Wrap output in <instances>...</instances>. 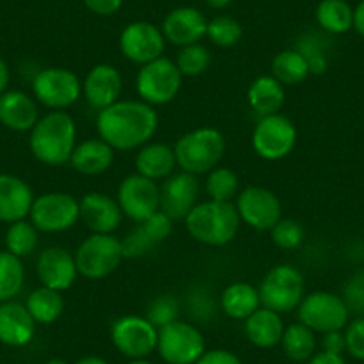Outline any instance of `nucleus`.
<instances>
[{"instance_id":"1","label":"nucleus","mask_w":364,"mask_h":364,"mask_svg":"<svg viewBox=\"0 0 364 364\" xmlns=\"http://www.w3.org/2000/svg\"><path fill=\"white\" fill-rule=\"evenodd\" d=\"M157 127L159 117L156 107L143 100H118L97 114L99 138L122 152L138 150L152 141Z\"/></svg>"},{"instance_id":"2","label":"nucleus","mask_w":364,"mask_h":364,"mask_svg":"<svg viewBox=\"0 0 364 364\" xmlns=\"http://www.w3.org/2000/svg\"><path fill=\"white\" fill-rule=\"evenodd\" d=\"M75 145L77 124L66 111H50L40 117L29 136L31 154L47 166L68 164Z\"/></svg>"},{"instance_id":"3","label":"nucleus","mask_w":364,"mask_h":364,"mask_svg":"<svg viewBox=\"0 0 364 364\" xmlns=\"http://www.w3.org/2000/svg\"><path fill=\"white\" fill-rule=\"evenodd\" d=\"M188 234L197 243L208 247H225L240 232L241 218L234 202H198L184 218Z\"/></svg>"},{"instance_id":"4","label":"nucleus","mask_w":364,"mask_h":364,"mask_svg":"<svg viewBox=\"0 0 364 364\" xmlns=\"http://www.w3.org/2000/svg\"><path fill=\"white\" fill-rule=\"evenodd\" d=\"M227 143L222 131L215 127H197L182 134L173 145L177 166L191 175L209 173L220 166Z\"/></svg>"},{"instance_id":"5","label":"nucleus","mask_w":364,"mask_h":364,"mask_svg":"<svg viewBox=\"0 0 364 364\" xmlns=\"http://www.w3.org/2000/svg\"><path fill=\"white\" fill-rule=\"evenodd\" d=\"M261 306L279 314L299 309L306 296V281L296 266L277 264L268 269L259 286Z\"/></svg>"},{"instance_id":"6","label":"nucleus","mask_w":364,"mask_h":364,"mask_svg":"<svg viewBox=\"0 0 364 364\" xmlns=\"http://www.w3.org/2000/svg\"><path fill=\"white\" fill-rule=\"evenodd\" d=\"M75 262L79 275L90 281L109 277L124 261L122 240L114 234L91 232L75 250Z\"/></svg>"},{"instance_id":"7","label":"nucleus","mask_w":364,"mask_h":364,"mask_svg":"<svg viewBox=\"0 0 364 364\" xmlns=\"http://www.w3.org/2000/svg\"><path fill=\"white\" fill-rule=\"evenodd\" d=\"M33 97L50 111H66L82 97V80L72 70L47 66L34 73Z\"/></svg>"},{"instance_id":"8","label":"nucleus","mask_w":364,"mask_h":364,"mask_svg":"<svg viewBox=\"0 0 364 364\" xmlns=\"http://www.w3.org/2000/svg\"><path fill=\"white\" fill-rule=\"evenodd\" d=\"M182 73L175 61L168 58H159L152 63L139 66L136 75V91L139 100L149 106H166L177 99L182 87Z\"/></svg>"},{"instance_id":"9","label":"nucleus","mask_w":364,"mask_h":364,"mask_svg":"<svg viewBox=\"0 0 364 364\" xmlns=\"http://www.w3.org/2000/svg\"><path fill=\"white\" fill-rule=\"evenodd\" d=\"M29 220L40 232H66L80 222L79 198L65 191H48L34 198Z\"/></svg>"},{"instance_id":"10","label":"nucleus","mask_w":364,"mask_h":364,"mask_svg":"<svg viewBox=\"0 0 364 364\" xmlns=\"http://www.w3.org/2000/svg\"><path fill=\"white\" fill-rule=\"evenodd\" d=\"M156 350L166 364H197L205 352V339L197 325L177 320L157 331Z\"/></svg>"},{"instance_id":"11","label":"nucleus","mask_w":364,"mask_h":364,"mask_svg":"<svg viewBox=\"0 0 364 364\" xmlns=\"http://www.w3.org/2000/svg\"><path fill=\"white\" fill-rule=\"evenodd\" d=\"M299 131L288 117L281 113L261 117L252 131V149L261 159L281 161L296 146Z\"/></svg>"},{"instance_id":"12","label":"nucleus","mask_w":364,"mask_h":364,"mask_svg":"<svg viewBox=\"0 0 364 364\" xmlns=\"http://www.w3.org/2000/svg\"><path fill=\"white\" fill-rule=\"evenodd\" d=\"M299 321L307 325L311 331L325 332L345 331L350 320V311L341 295L332 291L307 293L299 306Z\"/></svg>"},{"instance_id":"13","label":"nucleus","mask_w":364,"mask_h":364,"mask_svg":"<svg viewBox=\"0 0 364 364\" xmlns=\"http://www.w3.org/2000/svg\"><path fill=\"white\" fill-rule=\"evenodd\" d=\"M111 341L127 359H146L157 348V328L146 316L125 314L111 325Z\"/></svg>"},{"instance_id":"14","label":"nucleus","mask_w":364,"mask_h":364,"mask_svg":"<svg viewBox=\"0 0 364 364\" xmlns=\"http://www.w3.org/2000/svg\"><path fill=\"white\" fill-rule=\"evenodd\" d=\"M117 202L124 216L136 223H141L154 213L159 211L161 191L157 182L139 173L127 175L122 178L117 190Z\"/></svg>"},{"instance_id":"15","label":"nucleus","mask_w":364,"mask_h":364,"mask_svg":"<svg viewBox=\"0 0 364 364\" xmlns=\"http://www.w3.org/2000/svg\"><path fill=\"white\" fill-rule=\"evenodd\" d=\"M241 223L255 230H272L282 218V204L268 188L248 186L234 200Z\"/></svg>"},{"instance_id":"16","label":"nucleus","mask_w":364,"mask_h":364,"mask_svg":"<svg viewBox=\"0 0 364 364\" xmlns=\"http://www.w3.org/2000/svg\"><path fill=\"white\" fill-rule=\"evenodd\" d=\"M122 55L134 65L143 66L163 58L166 38L163 31L149 22H132L118 38Z\"/></svg>"},{"instance_id":"17","label":"nucleus","mask_w":364,"mask_h":364,"mask_svg":"<svg viewBox=\"0 0 364 364\" xmlns=\"http://www.w3.org/2000/svg\"><path fill=\"white\" fill-rule=\"evenodd\" d=\"M161 191V205L159 211L170 216L173 222H178L190 215L191 209L198 204L200 197V182L197 175L178 171L164 178L159 186Z\"/></svg>"},{"instance_id":"18","label":"nucleus","mask_w":364,"mask_h":364,"mask_svg":"<svg viewBox=\"0 0 364 364\" xmlns=\"http://www.w3.org/2000/svg\"><path fill=\"white\" fill-rule=\"evenodd\" d=\"M124 79L117 66L99 63L86 73L82 80V97L93 109L102 111L122 100Z\"/></svg>"},{"instance_id":"19","label":"nucleus","mask_w":364,"mask_h":364,"mask_svg":"<svg viewBox=\"0 0 364 364\" xmlns=\"http://www.w3.org/2000/svg\"><path fill=\"white\" fill-rule=\"evenodd\" d=\"M36 275L45 288L66 291L72 288L79 275L75 255L63 247L45 248L38 255Z\"/></svg>"},{"instance_id":"20","label":"nucleus","mask_w":364,"mask_h":364,"mask_svg":"<svg viewBox=\"0 0 364 364\" xmlns=\"http://www.w3.org/2000/svg\"><path fill=\"white\" fill-rule=\"evenodd\" d=\"M80 222L90 232L114 234L124 222V213L117 198L102 191H91L79 200Z\"/></svg>"},{"instance_id":"21","label":"nucleus","mask_w":364,"mask_h":364,"mask_svg":"<svg viewBox=\"0 0 364 364\" xmlns=\"http://www.w3.org/2000/svg\"><path fill=\"white\" fill-rule=\"evenodd\" d=\"M208 22L209 20L197 8L184 6L168 13L161 31L168 43L175 47H186V45L200 43L202 38H205Z\"/></svg>"},{"instance_id":"22","label":"nucleus","mask_w":364,"mask_h":364,"mask_svg":"<svg viewBox=\"0 0 364 364\" xmlns=\"http://www.w3.org/2000/svg\"><path fill=\"white\" fill-rule=\"evenodd\" d=\"M40 120V107L34 97L20 90L0 95V124L15 132H31Z\"/></svg>"},{"instance_id":"23","label":"nucleus","mask_w":364,"mask_h":364,"mask_svg":"<svg viewBox=\"0 0 364 364\" xmlns=\"http://www.w3.org/2000/svg\"><path fill=\"white\" fill-rule=\"evenodd\" d=\"M33 188L23 178L0 173V222L13 223L29 218L34 202Z\"/></svg>"},{"instance_id":"24","label":"nucleus","mask_w":364,"mask_h":364,"mask_svg":"<svg viewBox=\"0 0 364 364\" xmlns=\"http://www.w3.org/2000/svg\"><path fill=\"white\" fill-rule=\"evenodd\" d=\"M36 325L26 304L15 300L0 304V343L15 348L29 345L36 334Z\"/></svg>"},{"instance_id":"25","label":"nucleus","mask_w":364,"mask_h":364,"mask_svg":"<svg viewBox=\"0 0 364 364\" xmlns=\"http://www.w3.org/2000/svg\"><path fill=\"white\" fill-rule=\"evenodd\" d=\"M114 152L117 150L107 145L104 139L87 138L77 143L72 157H70V164L77 173L95 177V175L106 173L113 166Z\"/></svg>"},{"instance_id":"26","label":"nucleus","mask_w":364,"mask_h":364,"mask_svg":"<svg viewBox=\"0 0 364 364\" xmlns=\"http://www.w3.org/2000/svg\"><path fill=\"white\" fill-rule=\"evenodd\" d=\"M136 173L150 178V181H164L175 173L177 159H175L173 146L166 143L149 141L141 149L136 150L134 157Z\"/></svg>"},{"instance_id":"27","label":"nucleus","mask_w":364,"mask_h":364,"mask_svg":"<svg viewBox=\"0 0 364 364\" xmlns=\"http://www.w3.org/2000/svg\"><path fill=\"white\" fill-rule=\"evenodd\" d=\"M284 328L282 314L262 306L245 320V336L257 348H273L281 345Z\"/></svg>"},{"instance_id":"28","label":"nucleus","mask_w":364,"mask_h":364,"mask_svg":"<svg viewBox=\"0 0 364 364\" xmlns=\"http://www.w3.org/2000/svg\"><path fill=\"white\" fill-rule=\"evenodd\" d=\"M247 100L250 109L255 111L259 117L275 114L286 102V86L279 82L272 73L259 75L248 86Z\"/></svg>"},{"instance_id":"29","label":"nucleus","mask_w":364,"mask_h":364,"mask_svg":"<svg viewBox=\"0 0 364 364\" xmlns=\"http://www.w3.org/2000/svg\"><path fill=\"white\" fill-rule=\"evenodd\" d=\"M218 306L230 320L245 321L261 307L259 288L245 281L230 282L220 295Z\"/></svg>"},{"instance_id":"30","label":"nucleus","mask_w":364,"mask_h":364,"mask_svg":"<svg viewBox=\"0 0 364 364\" xmlns=\"http://www.w3.org/2000/svg\"><path fill=\"white\" fill-rule=\"evenodd\" d=\"M26 307L38 325H50L65 313V299L61 291L40 286L27 296Z\"/></svg>"},{"instance_id":"31","label":"nucleus","mask_w":364,"mask_h":364,"mask_svg":"<svg viewBox=\"0 0 364 364\" xmlns=\"http://www.w3.org/2000/svg\"><path fill=\"white\" fill-rule=\"evenodd\" d=\"M281 346L289 360L307 363L316 352V332L311 331L307 325L296 321L284 328Z\"/></svg>"},{"instance_id":"32","label":"nucleus","mask_w":364,"mask_h":364,"mask_svg":"<svg viewBox=\"0 0 364 364\" xmlns=\"http://www.w3.org/2000/svg\"><path fill=\"white\" fill-rule=\"evenodd\" d=\"M272 75L284 86H296L311 75L309 63L296 48H288L273 58Z\"/></svg>"},{"instance_id":"33","label":"nucleus","mask_w":364,"mask_h":364,"mask_svg":"<svg viewBox=\"0 0 364 364\" xmlns=\"http://www.w3.org/2000/svg\"><path fill=\"white\" fill-rule=\"evenodd\" d=\"M316 22L325 33L345 34L353 27V9L346 0H321L316 8Z\"/></svg>"},{"instance_id":"34","label":"nucleus","mask_w":364,"mask_h":364,"mask_svg":"<svg viewBox=\"0 0 364 364\" xmlns=\"http://www.w3.org/2000/svg\"><path fill=\"white\" fill-rule=\"evenodd\" d=\"M26 282L22 259L8 250H0V304L15 300Z\"/></svg>"},{"instance_id":"35","label":"nucleus","mask_w":364,"mask_h":364,"mask_svg":"<svg viewBox=\"0 0 364 364\" xmlns=\"http://www.w3.org/2000/svg\"><path fill=\"white\" fill-rule=\"evenodd\" d=\"M241 191L240 177L227 166L213 168L205 178V193L209 200L234 202Z\"/></svg>"},{"instance_id":"36","label":"nucleus","mask_w":364,"mask_h":364,"mask_svg":"<svg viewBox=\"0 0 364 364\" xmlns=\"http://www.w3.org/2000/svg\"><path fill=\"white\" fill-rule=\"evenodd\" d=\"M40 243V230L31 223V220H18L9 223L6 230V250L23 259L33 254Z\"/></svg>"},{"instance_id":"37","label":"nucleus","mask_w":364,"mask_h":364,"mask_svg":"<svg viewBox=\"0 0 364 364\" xmlns=\"http://www.w3.org/2000/svg\"><path fill=\"white\" fill-rule=\"evenodd\" d=\"M211 61V50L205 45L193 43L181 47L177 59H175V65L181 70L182 77H198L208 72Z\"/></svg>"},{"instance_id":"38","label":"nucleus","mask_w":364,"mask_h":364,"mask_svg":"<svg viewBox=\"0 0 364 364\" xmlns=\"http://www.w3.org/2000/svg\"><path fill=\"white\" fill-rule=\"evenodd\" d=\"M205 36L216 47L230 48L240 43L243 29H241L240 22L232 16H216L211 22H208V34Z\"/></svg>"},{"instance_id":"39","label":"nucleus","mask_w":364,"mask_h":364,"mask_svg":"<svg viewBox=\"0 0 364 364\" xmlns=\"http://www.w3.org/2000/svg\"><path fill=\"white\" fill-rule=\"evenodd\" d=\"M181 314V304L173 295H159L146 307V320L159 331L164 325H170L178 320Z\"/></svg>"},{"instance_id":"40","label":"nucleus","mask_w":364,"mask_h":364,"mask_svg":"<svg viewBox=\"0 0 364 364\" xmlns=\"http://www.w3.org/2000/svg\"><path fill=\"white\" fill-rule=\"evenodd\" d=\"M269 234H272L273 245L281 250H295L304 243V237H306L304 225L293 218H281L273 225Z\"/></svg>"},{"instance_id":"41","label":"nucleus","mask_w":364,"mask_h":364,"mask_svg":"<svg viewBox=\"0 0 364 364\" xmlns=\"http://www.w3.org/2000/svg\"><path fill=\"white\" fill-rule=\"evenodd\" d=\"M341 299L345 300L350 313L364 316V268L359 269L345 282Z\"/></svg>"},{"instance_id":"42","label":"nucleus","mask_w":364,"mask_h":364,"mask_svg":"<svg viewBox=\"0 0 364 364\" xmlns=\"http://www.w3.org/2000/svg\"><path fill=\"white\" fill-rule=\"evenodd\" d=\"M143 229V232L149 236V240L154 245L163 243L164 240L171 236L173 232V220L168 215H164L163 211H156L152 216H149L146 220H143L141 223H138Z\"/></svg>"},{"instance_id":"43","label":"nucleus","mask_w":364,"mask_h":364,"mask_svg":"<svg viewBox=\"0 0 364 364\" xmlns=\"http://www.w3.org/2000/svg\"><path fill=\"white\" fill-rule=\"evenodd\" d=\"M188 307H190L195 320L208 321L215 316L216 307L220 306L213 300V295H209L204 288H195L190 293V299H188Z\"/></svg>"},{"instance_id":"44","label":"nucleus","mask_w":364,"mask_h":364,"mask_svg":"<svg viewBox=\"0 0 364 364\" xmlns=\"http://www.w3.org/2000/svg\"><path fill=\"white\" fill-rule=\"evenodd\" d=\"M122 247H124L125 259H136L149 254L156 245L149 240V236H146V234L143 232L141 227L138 225L134 230H131V232L122 240Z\"/></svg>"},{"instance_id":"45","label":"nucleus","mask_w":364,"mask_h":364,"mask_svg":"<svg viewBox=\"0 0 364 364\" xmlns=\"http://www.w3.org/2000/svg\"><path fill=\"white\" fill-rule=\"evenodd\" d=\"M346 352L357 360H364V316H357L345 327Z\"/></svg>"},{"instance_id":"46","label":"nucleus","mask_w":364,"mask_h":364,"mask_svg":"<svg viewBox=\"0 0 364 364\" xmlns=\"http://www.w3.org/2000/svg\"><path fill=\"white\" fill-rule=\"evenodd\" d=\"M197 364H243L240 357L225 348L205 350L204 355L197 360Z\"/></svg>"},{"instance_id":"47","label":"nucleus","mask_w":364,"mask_h":364,"mask_svg":"<svg viewBox=\"0 0 364 364\" xmlns=\"http://www.w3.org/2000/svg\"><path fill=\"white\" fill-rule=\"evenodd\" d=\"M321 350L331 353H341L346 352V339H345V332L343 331H332V332H325L321 336Z\"/></svg>"},{"instance_id":"48","label":"nucleus","mask_w":364,"mask_h":364,"mask_svg":"<svg viewBox=\"0 0 364 364\" xmlns=\"http://www.w3.org/2000/svg\"><path fill=\"white\" fill-rule=\"evenodd\" d=\"M82 2L91 13L99 16L114 15L124 4V0H82Z\"/></svg>"},{"instance_id":"49","label":"nucleus","mask_w":364,"mask_h":364,"mask_svg":"<svg viewBox=\"0 0 364 364\" xmlns=\"http://www.w3.org/2000/svg\"><path fill=\"white\" fill-rule=\"evenodd\" d=\"M307 364H346V360L341 353H331L321 350V352H314Z\"/></svg>"},{"instance_id":"50","label":"nucleus","mask_w":364,"mask_h":364,"mask_svg":"<svg viewBox=\"0 0 364 364\" xmlns=\"http://www.w3.org/2000/svg\"><path fill=\"white\" fill-rule=\"evenodd\" d=\"M353 29L364 38V0L353 9Z\"/></svg>"},{"instance_id":"51","label":"nucleus","mask_w":364,"mask_h":364,"mask_svg":"<svg viewBox=\"0 0 364 364\" xmlns=\"http://www.w3.org/2000/svg\"><path fill=\"white\" fill-rule=\"evenodd\" d=\"M9 79H11V72H9V66L4 59L0 58V95L8 91Z\"/></svg>"},{"instance_id":"52","label":"nucleus","mask_w":364,"mask_h":364,"mask_svg":"<svg viewBox=\"0 0 364 364\" xmlns=\"http://www.w3.org/2000/svg\"><path fill=\"white\" fill-rule=\"evenodd\" d=\"M73 364H109V363L99 355H86V357H82V359L75 360Z\"/></svg>"},{"instance_id":"53","label":"nucleus","mask_w":364,"mask_h":364,"mask_svg":"<svg viewBox=\"0 0 364 364\" xmlns=\"http://www.w3.org/2000/svg\"><path fill=\"white\" fill-rule=\"evenodd\" d=\"M205 2H208L209 8L223 9V8H227V6H229L230 2H232V0H205Z\"/></svg>"},{"instance_id":"54","label":"nucleus","mask_w":364,"mask_h":364,"mask_svg":"<svg viewBox=\"0 0 364 364\" xmlns=\"http://www.w3.org/2000/svg\"><path fill=\"white\" fill-rule=\"evenodd\" d=\"M45 364H68L65 359H59V357H54V359H48Z\"/></svg>"},{"instance_id":"55","label":"nucleus","mask_w":364,"mask_h":364,"mask_svg":"<svg viewBox=\"0 0 364 364\" xmlns=\"http://www.w3.org/2000/svg\"><path fill=\"white\" fill-rule=\"evenodd\" d=\"M127 364H154V363H150L149 359H132V360H129Z\"/></svg>"}]
</instances>
